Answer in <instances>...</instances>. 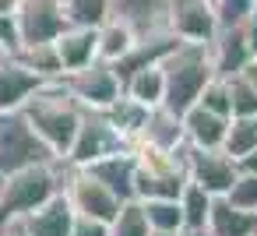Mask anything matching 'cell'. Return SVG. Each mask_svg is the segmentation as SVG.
I'll list each match as a JSON object with an SVG mask.
<instances>
[{
  "mask_svg": "<svg viewBox=\"0 0 257 236\" xmlns=\"http://www.w3.org/2000/svg\"><path fill=\"white\" fill-rule=\"evenodd\" d=\"M25 120H29V127L39 134V141L64 162V155L71 152V141H74V134H78V124H81V106L74 102V95L67 92V85H64V78H57V81H43L29 99H25V106L18 109Z\"/></svg>",
  "mask_w": 257,
  "mask_h": 236,
  "instance_id": "cell-1",
  "label": "cell"
},
{
  "mask_svg": "<svg viewBox=\"0 0 257 236\" xmlns=\"http://www.w3.org/2000/svg\"><path fill=\"white\" fill-rule=\"evenodd\" d=\"M162 74H166V99L162 106L173 113H187L201 88L215 78V64H211V43H176V50L162 60Z\"/></svg>",
  "mask_w": 257,
  "mask_h": 236,
  "instance_id": "cell-2",
  "label": "cell"
},
{
  "mask_svg": "<svg viewBox=\"0 0 257 236\" xmlns=\"http://www.w3.org/2000/svg\"><path fill=\"white\" fill-rule=\"evenodd\" d=\"M64 162H39L25 166L4 176L0 183V225L4 222H22L36 208H43L50 197L64 190Z\"/></svg>",
  "mask_w": 257,
  "mask_h": 236,
  "instance_id": "cell-3",
  "label": "cell"
},
{
  "mask_svg": "<svg viewBox=\"0 0 257 236\" xmlns=\"http://www.w3.org/2000/svg\"><path fill=\"white\" fill-rule=\"evenodd\" d=\"M138 173H134V197L152 201V197H180L187 183L183 169V148L180 152H162L152 145H134Z\"/></svg>",
  "mask_w": 257,
  "mask_h": 236,
  "instance_id": "cell-4",
  "label": "cell"
},
{
  "mask_svg": "<svg viewBox=\"0 0 257 236\" xmlns=\"http://www.w3.org/2000/svg\"><path fill=\"white\" fill-rule=\"evenodd\" d=\"M39 162H60L43 141L39 134L29 127V120L15 109V113H0V173H15L25 166H39Z\"/></svg>",
  "mask_w": 257,
  "mask_h": 236,
  "instance_id": "cell-5",
  "label": "cell"
},
{
  "mask_svg": "<svg viewBox=\"0 0 257 236\" xmlns=\"http://www.w3.org/2000/svg\"><path fill=\"white\" fill-rule=\"evenodd\" d=\"M127 148H131V141L109 124V116L102 109H85L64 162L67 166H88L95 159H106V155H116V152H127Z\"/></svg>",
  "mask_w": 257,
  "mask_h": 236,
  "instance_id": "cell-6",
  "label": "cell"
},
{
  "mask_svg": "<svg viewBox=\"0 0 257 236\" xmlns=\"http://www.w3.org/2000/svg\"><path fill=\"white\" fill-rule=\"evenodd\" d=\"M64 85L81 109H109L123 95V81L116 78L113 64H106V60H92L88 67L64 74Z\"/></svg>",
  "mask_w": 257,
  "mask_h": 236,
  "instance_id": "cell-7",
  "label": "cell"
},
{
  "mask_svg": "<svg viewBox=\"0 0 257 236\" xmlns=\"http://www.w3.org/2000/svg\"><path fill=\"white\" fill-rule=\"evenodd\" d=\"M67 166V162H64ZM64 194L74 208V215H85V218H99V222H109L116 211H120V197L113 190H106L88 169H78V166H67L64 169Z\"/></svg>",
  "mask_w": 257,
  "mask_h": 236,
  "instance_id": "cell-8",
  "label": "cell"
},
{
  "mask_svg": "<svg viewBox=\"0 0 257 236\" xmlns=\"http://www.w3.org/2000/svg\"><path fill=\"white\" fill-rule=\"evenodd\" d=\"M183 169L187 180L204 187L211 197H222L239 173L236 159L225 148H194V145H183Z\"/></svg>",
  "mask_w": 257,
  "mask_h": 236,
  "instance_id": "cell-9",
  "label": "cell"
},
{
  "mask_svg": "<svg viewBox=\"0 0 257 236\" xmlns=\"http://www.w3.org/2000/svg\"><path fill=\"white\" fill-rule=\"evenodd\" d=\"M162 25L183 43H211L218 32L211 0H169Z\"/></svg>",
  "mask_w": 257,
  "mask_h": 236,
  "instance_id": "cell-10",
  "label": "cell"
},
{
  "mask_svg": "<svg viewBox=\"0 0 257 236\" xmlns=\"http://www.w3.org/2000/svg\"><path fill=\"white\" fill-rule=\"evenodd\" d=\"M15 18H18L22 46L53 43L64 29H71V18H67L60 0H22V8H18Z\"/></svg>",
  "mask_w": 257,
  "mask_h": 236,
  "instance_id": "cell-11",
  "label": "cell"
},
{
  "mask_svg": "<svg viewBox=\"0 0 257 236\" xmlns=\"http://www.w3.org/2000/svg\"><path fill=\"white\" fill-rule=\"evenodd\" d=\"M43 85L39 74H32L25 64H18L15 53H0V113H15L25 106V99Z\"/></svg>",
  "mask_w": 257,
  "mask_h": 236,
  "instance_id": "cell-12",
  "label": "cell"
},
{
  "mask_svg": "<svg viewBox=\"0 0 257 236\" xmlns=\"http://www.w3.org/2000/svg\"><path fill=\"white\" fill-rule=\"evenodd\" d=\"M253 57L246 36H243V25H232V29H218L215 39H211V64H215V78H232L239 74Z\"/></svg>",
  "mask_w": 257,
  "mask_h": 236,
  "instance_id": "cell-13",
  "label": "cell"
},
{
  "mask_svg": "<svg viewBox=\"0 0 257 236\" xmlns=\"http://www.w3.org/2000/svg\"><path fill=\"white\" fill-rule=\"evenodd\" d=\"M78 169H88V173H92L106 190H113L120 201H131V197H134V173H138L134 148L116 152V155H106V159H95V162L78 166Z\"/></svg>",
  "mask_w": 257,
  "mask_h": 236,
  "instance_id": "cell-14",
  "label": "cell"
},
{
  "mask_svg": "<svg viewBox=\"0 0 257 236\" xmlns=\"http://www.w3.org/2000/svg\"><path fill=\"white\" fill-rule=\"evenodd\" d=\"M53 50L60 57L64 74H74V71L88 67L92 60H99V36L88 25H71L53 39Z\"/></svg>",
  "mask_w": 257,
  "mask_h": 236,
  "instance_id": "cell-15",
  "label": "cell"
},
{
  "mask_svg": "<svg viewBox=\"0 0 257 236\" xmlns=\"http://www.w3.org/2000/svg\"><path fill=\"white\" fill-rule=\"evenodd\" d=\"M134 145H152V148H162V152H180L187 145V131H183V116L166 109V106H155L148 109L145 116V127L138 134Z\"/></svg>",
  "mask_w": 257,
  "mask_h": 236,
  "instance_id": "cell-16",
  "label": "cell"
},
{
  "mask_svg": "<svg viewBox=\"0 0 257 236\" xmlns=\"http://www.w3.org/2000/svg\"><path fill=\"white\" fill-rule=\"evenodd\" d=\"M25 232L29 236H71V225H74V208L67 201V194L60 190L57 197H50L43 208H36L32 215L22 218Z\"/></svg>",
  "mask_w": 257,
  "mask_h": 236,
  "instance_id": "cell-17",
  "label": "cell"
},
{
  "mask_svg": "<svg viewBox=\"0 0 257 236\" xmlns=\"http://www.w3.org/2000/svg\"><path fill=\"white\" fill-rule=\"evenodd\" d=\"M183 131H187V145H194V148H222L225 131H229V116H218V113L194 102L183 113Z\"/></svg>",
  "mask_w": 257,
  "mask_h": 236,
  "instance_id": "cell-18",
  "label": "cell"
},
{
  "mask_svg": "<svg viewBox=\"0 0 257 236\" xmlns=\"http://www.w3.org/2000/svg\"><path fill=\"white\" fill-rule=\"evenodd\" d=\"M204 229H208L211 236H253V229H257V211H243V208H232L225 197H215Z\"/></svg>",
  "mask_w": 257,
  "mask_h": 236,
  "instance_id": "cell-19",
  "label": "cell"
},
{
  "mask_svg": "<svg viewBox=\"0 0 257 236\" xmlns=\"http://www.w3.org/2000/svg\"><path fill=\"white\" fill-rule=\"evenodd\" d=\"M95 36H99V60H106V64L123 60L131 53V46L138 43V29L123 18H113V15L95 29Z\"/></svg>",
  "mask_w": 257,
  "mask_h": 236,
  "instance_id": "cell-20",
  "label": "cell"
},
{
  "mask_svg": "<svg viewBox=\"0 0 257 236\" xmlns=\"http://www.w3.org/2000/svg\"><path fill=\"white\" fill-rule=\"evenodd\" d=\"M166 4L169 0H109V11L113 18H123L141 32H152V29H166L162 18H166Z\"/></svg>",
  "mask_w": 257,
  "mask_h": 236,
  "instance_id": "cell-21",
  "label": "cell"
},
{
  "mask_svg": "<svg viewBox=\"0 0 257 236\" xmlns=\"http://www.w3.org/2000/svg\"><path fill=\"white\" fill-rule=\"evenodd\" d=\"M123 95L134 99V102H141V106H148V109L162 106V99H166V74H162V64H152V67L134 71V74L123 81Z\"/></svg>",
  "mask_w": 257,
  "mask_h": 236,
  "instance_id": "cell-22",
  "label": "cell"
},
{
  "mask_svg": "<svg viewBox=\"0 0 257 236\" xmlns=\"http://www.w3.org/2000/svg\"><path fill=\"white\" fill-rule=\"evenodd\" d=\"M18 64H25L32 74H39L43 81H57L64 78V67H60V57L53 50V43H36V46H18L15 50Z\"/></svg>",
  "mask_w": 257,
  "mask_h": 236,
  "instance_id": "cell-23",
  "label": "cell"
},
{
  "mask_svg": "<svg viewBox=\"0 0 257 236\" xmlns=\"http://www.w3.org/2000/svg\"><path fill=\"white\" fill-rule=\"evenodd\" d=\"M106 116H109V124L131 141V148H134V141H138V134H141V127H145V116H148V106H141V102H134V99H127V95H120L109 109H102Z\"/></svg>",
  "mask_w": 257,
  "mask_h": 236,
  "instance_id": "cell-24",
  "label": "cell"
},
{
  "mask_svg": "<svg viewBox=\"0 0 257 236\" xmlns=\"http://www.w3.org/2000/svg\"><path fill=\"white\" fill-rule=\"evenodd\" d=\"M180 211H183V229H204L208 225V211H211V194L204 190V187H197V183H183V190H180Z\"/></svg>",
  "mask_w": 257,
  "mask_h": 236,
  "instance_id": "cell-25",
  "label": "cell"
},
{
  "mask_svg": "<svg viewBox=\"0 0 257 236\" xmlns=\"http://www.w3.org/2000/svg\"><path fill=\"white\" fill-rule=\"evenodd\" d=\"M141 208H145V218L152 229H159V232H180L183 229V211H180L176 197H152V201H141Z\"/></svg>",
  "mask_w": 257,
  "mask_h": 236,
  "instance_id": "cell-26",
  "label": "cell"
},
{
  "mask_svg": "<svg viewBox=\"0 0 257 236\" xmlns=\"http://www.w3.org/2000/svg\"><path fill=\"white\" fill-rule=\"evenodd\" d=\"M222 148L232 159H243L246 152H253L257 148V116H229V131H225Z\"/></svg>",
  "mask_w": 257,
  "mask_h": 236,
  "instance_id": "cell-27",
  "label": "cell"
},
{
  "mask_svg": "<svg viewBox=\"0 0 257 236\" xmlns=\"http://www.w3.org/2000/svg\"><path fill=\"white\" fill-rule=\"evenodd\" d=\"M152 232V225H148V218H145V208H141V201H123L120 204V211L109 218V236H148Z\"/></svg>",
  "mask_w": 257,
  "mask_h": 236,
  "instance_id": "cell-28",
  "label": "cell"
},
{
  "mask_svg": "<svg viewBox=\"0 0 257 236\" xmlns=\"http://www.w3.org/2000/svg\"><path fill=\"white\" fill-rule=\"evenodd\" d=\"M225 88H229V116H257V88L243 71L225 78Z\"/></svg>",
  "mask_w": 257,
  "mask_h": 236,
  "instance_id": "cell-29",
  "label": "cell"
},
{
  "mask_svg": "<svg viewBox=\"0 0 257 236\" xmlns=\"http://www.w3.org/2000/svg\"><path fill=\"white\" fill-rule=\"evenodd\" d=\"M71 25H88V29H99L113 11H109V0H60Z\"/></svg>",
  "mask_w": 257,
  "mask_h": 236,
  "instance_id": "cell-30",
  "label": "cell"
},
{
  "mask_svg": "<svg viewBox=\"0 0 257 236\" xmlns=\"http://www.w3.org/2000/svg\"><path fill=\"white\" fill-rule=\"evenodd\" d=\"M232 208H243V211H257V173H236L232 187L222 194Z\"/></svg>",
  "mask_w": 257,
  "mask_h": 236,
  "instance_id": "cell-31",
  "label": "cell"
},
{
  "mask_svg": "<svg viewBox=\"0 0 257 236\" xmlns=\"http://www.w3.org/2000/svg\"><path fill=\"white\" fill-rule=\"evenodd\" d=\"M211 8H215L218 29H232L246 22V15L253 11V0H211Z\"/></svg>",
  "mask_w": 257,
  "mask_h": 236,
  "instance_id": "cell-32",
  "label": "cell"
},
{
  "mask_svg": "<svg viewBox=\"0 0 257 236\" xmlns=\"http://www.w3.org/2000/svg\"><path fill=\"white\" fill-rule=\"evenodd\" d=\"M197 106H204V109H211V113H218V116H229V88H225V78H211V81L201 88Z\"/></svg>",
  "mask_w": 257,
  "mask_h": 236,
  "instance_id": "cell-33",
  "label": "cell"
},
{
  "mask_svg": "<svg viewBox=\"0 0 257 236\" xmlns=\"http://www.w3.org/2000/svg\"><path fill=\"white\" fill-rule=\"evenodd\" d=\"M18 46H22L18 18H15V15H0V53H15Z\"/></svg>",
  "mask_w": 257,
  "mask_h": 236,
  "instance_id": "cell-34",
  "label": "cell"
},
{
  "mask_svg": "<svg viewBox=\"0 0 257 236\" xmlns=\"http://www.w3.org/2000/svg\"><path fill=\"white\" fill-rule=\"evenodd\" d=\"M71 236H109V222H99V218H85V215H74Z\"/></svg>",
  "mask_w": 257,
  "mask_h": 236,
  "instance_id": "cell-35",
  "label": "cell"
},
{
  "mask_svg": "<svg viewBox=\"0 0 257 236\" xmlns=\"http://www.w3.org/2000/svg\"><path fill=\"white\" fill-rule=\"evenodd\" d=\"M243 36H246V43H250V50H253V57H257V0H253V11H250L246 22H243Z\"/></svg>",
  "mask_w": 257,
  "mask_h": 236,
  "instance_id": "cell-36",
  "label": "cell"
},
{
  "mask_svg": "<svg viewBox=\"0 0 257 236\" xmlns=\"http://www.w3.org/2000/svg\"><path fill=\"white\" fill-rule=\"evenodd\" d=\"M236 166H239V173H257V148L246 152L243 159H236Z\"/></svg>",
  "mask_w": 257,
  "mask_h": 236,
  "instance_id": "cell-37",
  "label": "cell"
},
{
  "mask_svg": "<svg viewBox=\"0 0 257 236\" xmlns=\"http://www.w3.org/2000/svg\"><path fill=\"white\" fill-rule=\"evenodd\" d=\"M0 236H29V232H25L22 222H4V225H0Z\"/></svg>",
  "mask_w": 257,
  "mask_h": 236,
  "instance_id": "cell-38",
  "label": "cell"
},
{
  "mask_svg": "<svg viewBox=\"0 0 257 236\" xmlns=\"http://www.w3.org/2000/svg\"><path fill=\"white\" fill-rule=\"evenodd\" d=\"M22 0H0V15H18Z\"/></svg>",
  "mask_w": 257,
  "mask_h": 236,
  "instance_id": "cell-39",
  "label": "cell"
},
{
  "mask_svg": "<svg viewBox=\"0 0 257 236\" xmlns=\"http://www.w3.org/2000/svg\"><path fill=\"white\" fill-rule=\"evenodd\" d=\"M243 74H246V78H250V85L257 88V60H250V64L243 67Z\"/></svg>",
  "mask_w": 257,
  "mask_h": 236,
  "instance_id": "cell-40",
  "label": "cell"
},
{
  "mask_svg": "<svg viewBox=\"0 0 257 236\" xmlns=\"http://www.w3.org/2000/svg\"><path fill=\"white\" fill-rule=\"evenodd\" d=\"M176 236H211V232L208 229H180Z\"/></svg>",
  "mask_w": 257,
  "mask_h": 236,
  "instance_id": "cell-41",
  "label": "cell"
},
{
  "mask_svg": "<svg viewBox=\"0 0 257 236\" xmlns=\"http://www.w3.org/2000/svg\"><path fill=\"white\" fill-rule=\"evenodd\" d=\"M148 236H176V232H159V229H152Z\"/></svg>",
  "mask_w": 257,
  "mask_h": 236,
  "instance_id": "cell-42",
  "label": "cell"
},
{
  "mask_svg": "<svg viewBox=\"0 0 257 236\" xmlns=\"http://www.w3.org/2000/svg\"><path fill=\"white\" fill-rule=\"evenodd\" d=\"M0 183H4V173H0Z\"/></svg>",
  "mask_w": 257,
  "mask_h": 236,
  "instance_id": "cell-43",
  "label": "cell"
},
{
  "mask_svg": "<svg viewBox=\"0 0 257 236\" xmlns=\"http://www.w3.org/2000/svg\"><path fill=\"white\" fill-rule=\"evenodd\" d=\"M253 236H257V229H253Z\"/></svg>",
  "mask_w": 257,
  "mask_h": 236,
  "instance_id": "cell-44",
  "label": "cell"
}]
</instances>
